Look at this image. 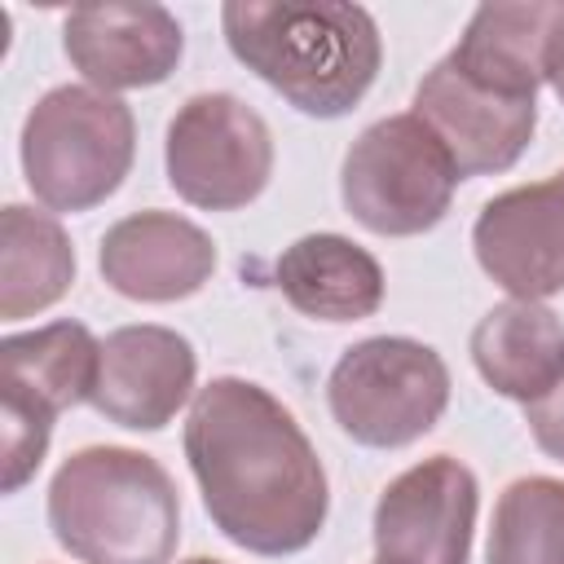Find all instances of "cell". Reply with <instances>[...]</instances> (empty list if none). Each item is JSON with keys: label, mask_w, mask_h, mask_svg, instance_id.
Returning <instances> with one entry per match:
<instances>
[{"label": "cell", "mask_w": 564, "mask_h": 564, "mask_svg": "<svg viewBox=\"0 0 564 564\" xmlns=\"http://www.w3.org/2000/svg\"><path fill=\"white\" fill-rule=\"evenodd\" d=\"M458 167L436 132L414 115L375 119L344 154L339 198L344 212L379 238H414L445 220Z\"/></svg>", "instance_id": "5b68a950"}, {"label": "cell", "mask_w": 564, "mask_h": 564, "mask_svg": "<svg viewBox=\"0 0 564 564\" xmlns=\"http://www.w3.org/2000/svg\"><path fill=\"white\" fill-rule=\"evenodd\" d=\"M97 269L106 286L137 304H176L216 273V242L176 212H132L101 234Z\"/></svg>", "instance_id": "9a60e30c"}, {"label": "cell", "mask_w": 564, "mask_h": 564, "mask_svg": "<svg viewBox=\"0 0 564 564\" xmlns=\"http://www.w3.org/2000/svg\"><path fill=\"white\" fill-rule=\"evenodd\" d=\"M476 375L507 401H538L564 375V322L538 300H502L471 330Z\"/></svg>", "instance_id": "e0dca14e"}, {"label": "cell", "mask_w": 564, "mask_h": 564, "mask_svg": "<svg viewBox=\"0 0 564 564\" xmlns=\"http://www.w3.org/2000/svg\"><path fill=\"white\" fill-rule=\"evenodd\" d=\"M445 57L489 93L538 97L564 75V0L480 4Z\"/></svg>", "instance_id": "5bb4252c"}, {"label": "cell", "mask_w": 564, "mask_h": 564, "mask_svg": "<svg viewBox=\"0 0 564 564\" xmlns=\"http://www.w3.org/2000/svg\"><path fill=\"white\" fill-rule=\"evenodd\" d=\"M326 405L344 436L366 449H401L427 436L449 405L445 357L410 335H370L339 352Z\"/></svg>", "instance_id": "8992f818"}, {"label": "cell", "mask_w": 564, "mask_h": 564, "mask_svg": "<svg viewBox=\"0 0 564 564\" xmlns=\"http://www.w3.org/2000/svg\"><path fill=\"white\" fill-rule=\"evenodd\" d=\"M229 53L308 119L348 115L383 66V40L361 4L344 0H229Z\"/></svg>", "instance_id": "7a4b0ae2"}, {"label": "cell", "mask_w": 564, "mask_h": 564, "mask_svg": "<svg viewBox=\"0 0 564 564\" xmlns=\"http://www.w3.org/2000/svg\"><path fill=\"white\" fill-rule=\"evenodd\" d=\"M48 529L79 564H172L181 498L154 454L84 445L48 480Z\"/></svg>", "instance_id": "3957f363"}, {"label": "cell", "mask_w": 564, "mask_h": 564, "mask_svg": "<svg viewBox=\"0 0 564 564\" xmlns=\"http://www.w3.org/2000/svg\"><path fill=\"white\" fill-rule=\"evenodd\" d=\"M137 159V119L128 101L93 84L48 88L22 123V176L48 212H88L106 203Z\"/></svg>", "instance_id": "277c9868"}, {"label": "cell", "mask_w": 564, "mask_h": 564, "mask_svg": "<svg viewBox=\"0 0 564 564\" xmlns=\"http://www.w3.org/2000/svg\"><path fill=\"white\" fill-rule=\"evenodd\" d=\"M471 251L489 282L511 300H546L564 291V167L494 194L476 225Z\"/></svg>", "instance_id": "30bf717a"}, {"label": "cell", "mask_w": 564, "mask_h": 564, "mask_svg": "<svg viewBox=\"0 0 564 564\" xmlns=\"http://www.w3.org/2000/svg\"><path fill=\"white\" fill-rule=\"evenodd\" d=\"M185 458L212 524L234 546L282 560L326 529V467L269 388L238 375L198 388L185 419Z\"/></svg>", "instance_id": "6da1fadb"}, {"label": "cell", "mask_w": 564, "mask_h": 564, "mask_svg": "<svg viewBox=\"0 0 564 564\" xmlns=\"http://www.w3.org/2000/svg\"><path fill=\"white\" fill-rule=\"evenodd\" d=\"M551 88H555V97H560V101H564V75H560V79H555V84H551Z\"/></svg>", "instance_id": "7402d4cb"}, {"label": "cell", "mask_w": 564, "mask_h": 564, "mask_svg": "<svg viewBox=\"0 0 564 564\" xmlns=\"http://www.w3.org/2000/svg\"><path fill=\"white\" fill-rule=\"evenodd\" d=\"M524 423H529L533 445H538L546 458L564 463V375H560L538 401L524 405Z\"/></svg>", "instance_id": "ffe728a7"}, {"label": "cell", "mask_w": 564, "mask_h": 564, "mask_svg": "<svg viewBox=\"0 0 564 564\" xmlns=\"http://www.w3.org/2000/svg\"><path fill=\"white\" fill-rule=\"evenodd\" d=\"M414 115L449 150L458 176H498L516 167L538 128V97H502L471 84L441 57L414 88Z\"/></svg>", "instance_id": "8fae6325"}, {"label": "cell", "mask_w": 564, "mask_h": 564, "mask_svg": "<svg viewBox=\"0 0 564 564\" xmlns=\"http://www.w3.org/2000/svg\"><path fill=\"white\" fill-rule=\"evenodd\" d=\"M70 66L101 93L154 88L185 57V31L163 4H79L62 18Z\"/></svg>", "instance_id": "4fadbf2b"}, {"label": "cell", "mask_w": 564, "mask_h": 564, "mask_svg": "<svg viewBox=\"0 0 564 564\" xmlns=\"http://www.w3.org/2000/svg\"><path fill=\"white\" fill-rule=\"evenodd\" d=\"M75 282V247L57 216L26 203L0 212V317L22 322L53 308Z\"/></svg>", "instance_id": "ac0fdd59"}, {"label": "cell", "mask_w": 564, "mask_h": 564, "mask_svg": "<svg viewBox=\"0 0 564 564\" xmlns=\"http://www.w3.org/2000/svg\"><path fill=\"white\" fill-rule=\"evenodd\" d=\"M282 300L313 322H361L383 304L379 260L344 234H304L273 260Z\"/></svg>", "instance_id": "2e32d148"}, {"label": "cell", "mask_w": 564, "mask_h": 564, "mask_svg": "<svg viewBox=\"0 0 564 564\" xmlns=\"http://www.w3.org/2000/svg\"><path fill=\"white\" fill-rule=\"evenodd\" d=\"M167 185L203 212L256 203L273 176V132L234 93H194L163 137Z\"/></svg>", "instance_id": "ba28073f"}, {"label": "cell", "mask_w": 564, "mask_h": 564, "mask_svg": "<svg viewBox=\"0 0 564 564\" xmlns=\"http://www.w3.org/2000/svg\"><path fill=\"white\" fill-rule=\"evenodd\" d=\"M480 511L476 471L432 454L392 476L375 502V564H467Z\"/></svg>", "instance_id": "9c48e42d"}, {"label": "cell", "mask_w": 564, "mask_h": 564, "mask_svg": "<svg viewBox=\"0 0 564 564\" xmlns=\"http://www.w3.org/2000/svg\"><path fill=\"white\" fill-rule=\"evenodd\" d=\"M181 564H225V560H212V555H194V560H181Z\"/></svg>", "instance_id": "44dd1931"}, {"label": "cell", "mask_w": 564, "mask_h": 564, "mask_svg": "<svg viewBox=\"0 0 564 564\" xmlns=\"http://www.w3.org/2000/svg\"><path fill=\"white\" fill-rule=\"evenodd\" d=\"M4 366V494H18L44 463L53 419L93 401L101 339L84 322H48L0 339Z\"/></svg>", "instance_id": "52a82bcc"}, {"label": "cell", "mask_w": 564, "mask_h": 564, "mask_svg": "<svg viewBox=\"0 0 564 564\" xmlns=\"http://www.w3.org/2000/svg\"><path fill=\"white\" fill-rule=\"evenodd\" d=\"M485 564H564V480L560 476H520L498 494Z\"/></svg>", "instance_id": "d6986e66"}, {"label": "cell", "mask_w": 564, "mask_h": 564, "mask_svg": "<svg viewBox=\"0 0 564 564\" xmlns=\"http://www.w3.org/2000/svg\"><path fill=\"white\" fill-rule=\"evenodd\" d=\"M194 344L172 326L137 322L101 339V366L88 405L128 432H163L194 397Z\"/></svg>", "instance_id": "7c38bea8"}]
</instances>
